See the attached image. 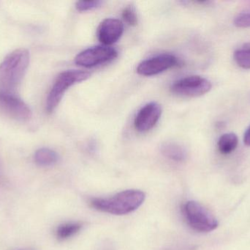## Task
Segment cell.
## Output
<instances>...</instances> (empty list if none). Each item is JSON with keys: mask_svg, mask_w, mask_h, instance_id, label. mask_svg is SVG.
<instances>
[{"mask_svg": "<svg viewBox=\"0 0 250 250\" xmlns=\"http://www.w3.org/2000/svg\"><path fill=\"white\" fill-rule=\"evenodd\" d=\"M145 198V194L141 191L129 189L110 198L92 199L90 205L101 212L125 215L138 209L144 204Z\"/></svg>", "mask_w": 250, "mask_h": 250, "instance_id": "obj_1", "label": "cell"}, {"mask_svg": "<svg viewBox=\"0 0 250 250\" xmlns=\"http://www.w3.org/2000/svg\"><path fill=\"white\" fill-rule=\"evenodd\" d=\"M29 64V52L19 48L10 52L0 64V84L4 92L14 91L21 82Z\"/></svg>", "mask_w": 250, "mask_h": 250, "instance_id": "obj_2", "label": "cell"}, {"mask_svg": "<svg viewBox=\"0 0 250 250\" xmlns=\"http://www.w3.org/2000/svg\"><path fill=\"white\" fill-rule=\"evenodd\" d=\"M91 76L84 70H69L62 72L54 82L46 100V110L51 113L57 108L66 91L76 84L87 80Z\"/></svg>", "mask_w": 250, "mask_h": 250, "instance_id": "obj_3", "label": "cell"}, {"mask_svg": "<svg viewBox=\"0 0 250 250\" xmlns=\"http://www.w3.org/2000/svg\"><path fill=\"white\" fill-rule=\"evenodd\" d=\"M184 214L189 226L196 231L208 233L218 227L217 219L199 203H187L184 206Z\"/></svg>", "mask_w": 250, "mask_h": 250, "instance_id": "obj_4", "label": "cell"}, {"mask_svg": "<svg viewBox=\"0 0 250 250\" xmlns=\"http://www.w3.org/2000/svg\"><path fill=\"white\" fill-rule=\"evenodd\" d=\"M212 88L211 82L201 76H189L175 82L170 91L176 95L185 97H199L209 92Z\"/></svg>", "mask_w": 250, "mask_h": 250, "instance_id": "obj_5", "label": "cell"}, {"mask_svg": "<svg viewBox=\"0 0 250 250\" xmlns=\"http://www.w3.org/2000/svg\"><path fill=\"white\" fill-rule=\"evenodd\" d=\"M118 56V51L108 45H97L86 48L77 54L75 63L84 68H92L108 63Z\"/></svg>", "mask_w": 250, "mask_h": 250, "instance_id": "obj_6", "label": "cell"}, {"mask_svg": "<svg viewBox=\"0 0 250 250\" xmlns=\"http://www.w3.org/2000/svg\"><path fill=\"white\" fill-rule=\"evenodd\" d=\"M0 110L18 121H28L32 117V111L23 101L3 91H0Z\"/></svg>", "mask_w": 250, "mask_h": 250, "instance_id": "obj_7", "label": "cell"}, {"mask_svg": "<svg viewBox=\"0 0 250 250\" xmlns=\"http://www.w3.org/2000/svg\"><path fill=\"white\" fill-rule=\"evenodd\" d=\"M179 59L172 54H160L141 62L137 68V72L141 76H154L179 66Z\"/></svg>", "mask_w": 250, "mask_h": 250, "instance_id": "obj_8", "label": "cell"}, {"mask_svg": "<svg viewBox=\"0 0 250 250\" xmlns=\"http://www.w3.org/2000/svg\"><path fill=\"white\" fill-rule=\"evenodd\" d=\"M162 108L156 102L148 103L141 109L134 121V126L138 132H146L151 130L157 124L161 117Z\"/></svg>", "mask_w": 250, "mask_h": 250, "instance_id": "obj_9", "label": "cell"}, {"mask_svg": "<svg viewBox=\"0 0 250 250\" xmlns=\"http://www.w3.org/2000/svg\"><path fill=\"white\" fill-rule=\"evenodd\" d=\"M124 32V24L117 19H105L98 26V40L104 45H112L120 40Z\"/></svg>", "mask_w": 250, "mask_h": 250, "instance_id": "obj_10", "label": "cell"}, {"mask_svg": "<svg viewBox=\"0 0 250 250\" xmlns=\"http://www.w3.org/2000/svg\"><path fill=\"white\" fill-rule=\"evenodd\" d=\"M160 151L164 157L174 161H183L187 157L185 150L175 142H164L160 147Z\"/></svg>", "mask_w": 250, "mask_h": 250, "instance_id": "obj_11", "label": "cell"}, {"mask_svg": "<svg viewBox=\"0 0 250 250\" xmlns=\"http://www.w3.org/2000/svg\"><path fill=\"white\" fill-rule=\"evenodd\" d=\"M239 138L234 133H226L219 138L217 148L220 154L229 155L233 153L237 148Z\"/></svg>", "mask_w": 250, "mask_h": 250, "instance_id": "obj_12", "label": "cell"}, {"mask_svg": "<svg viewBox=\"0 0 250 250\" xmlns=\"http://www.w3.org/2000/svg\"><path fill=\"white\" fill-rule=\"evenodd\" d=\"M58 154L49 148H41L35 152V162L42 167L54 165L58 161Z\"/></svg>", "mask_w": 250, "mask_h": 250, "instance_id": "obj_13", "label": "cell"}, {"mask_svg": "<svg viewBox=\"0 0 250 250\" xmlns=\"http://www.w3.org/2000/svg\"><path fill=\"white\" fill-rule=\"evenodd\" d=\"M82 228V224L80 223H68L59 226L56 231L57 239L63 241L73 237L77 234Z\"/></svg>", "mask_w": 250, "mask_h": 250, "instance_id": "obj_14", "label": "cell"}, {"mask_svg": "<svg viewBox=\"0 0 250 250\" xmlns=\"http://www.w3.org/2000/svg\"><path fill=\"white\" fill-rule=\"evenodd\" d=\"M236 64L243 69H250V43L243 44L233 54Z\"/></svg>", "mask_w": 250, "mask_h": 250, "instance_id": "obj_15", "label": "cell"}, {"mask_svg": "<svg viewBox=\"0 0 250 250\" xmlns=\"http://www.w3.org/2000/svg\"><path fill=\"white\" fill-rule=\"evenodd\" d=\"M233 23L237 27H250V7L239 13L235 17Z\"/></svg>", "mask_w": 250, "mask_h": 250, "instance_id": "obj_16", "label": "cell"}, {"mask_svg": "<svg viewBox=\"0 0 250 250\" xmlns=\"http://www.w3.org/2000/svg\"><path fill=\"white\" fill-rule=\"evenodd\" d=\"M103 1L100 0H89V1H79L76 3V8L78 11L85 12L92 10L101 7Z\"/></svg>", "mask_w": 250, "mask_h": 250, "instance_id": "obj_17", "label": "cell"}, {"mask_svg": "<svg viewBox=\"0 0 250 250\" xmlns=\"http://www.w3.org/2000/svg\"><path fill=\"white\" fill-rule=\"evenodd\" d=\"M123 18L130 26H135L138 23V16L134 6L128 5L125 7L123 11Z\"/></svg>", "mask_w": 250, "mask_h": 250, "instance_id": "obj_18", "label": "cell"}, {"mask_svg": "<svg viewBox=\"0 0 250 250\" xmlns=\"http://www.w3.org/2000/svg\"><path fill=\"white\" fill-rule=\"evenodd\" d=\"M244 142H245V145L250 146V126L245 132V136H244Z\"/></svg>", "mask_w": 250, "mask_h": 250, "instance_id": "obj_19", "label": "cell"}, {"mask_svg": "<svg viewBox=\"0 0 250 250\" xmlns=\"http://www.w3.org/2000/svg\"><path fill=\"white\" fill-rule=\"evenodd\" d=\"M19 250H35L34 249H31V248H26V249H21Z\"/></svg>", "mask_w": 250, "mask_h": 250, "instance_id": "obj_20", "label": "cell"}]
</instances>
